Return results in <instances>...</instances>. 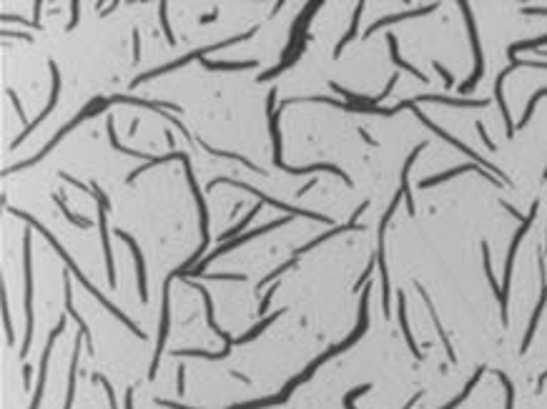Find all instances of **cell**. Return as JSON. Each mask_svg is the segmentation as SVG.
I'll list each match as a JSON object with an SVG mask.
<instances>
[{
	"label": "cell",
	"instance_id": "1",
	"mask_svg": "<svg viewBox=\"0 0 547 409\" xmlns=\"http://www.w3.org/2000/svg\"><path fill=\"white\" fill-rule=\"evenodd\" d=\"M254 63H209L204 60V68H216V71H238V68H251Z\"/></svg>",
	"mask_w": 547,
	"mask_h": 409
}]
</instances>
